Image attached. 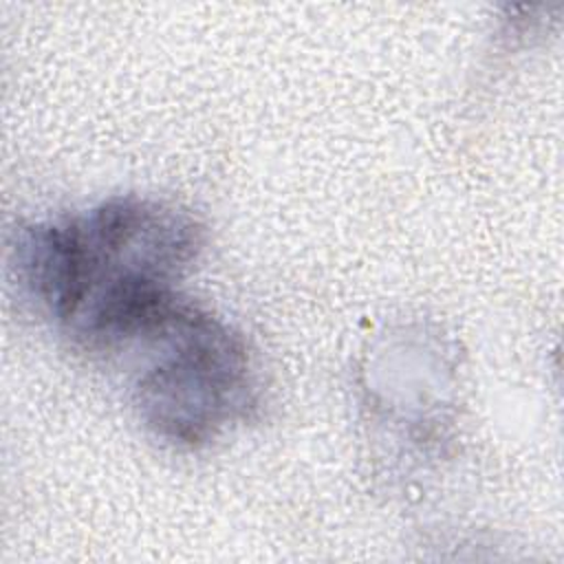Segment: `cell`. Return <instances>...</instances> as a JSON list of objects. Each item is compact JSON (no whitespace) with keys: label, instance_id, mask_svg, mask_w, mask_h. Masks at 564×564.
Wrapping results in <instances>:
<instances>
[{"label":"cell","instance_id":"6da1fadb","mask_svg":"<svg viewBox=\"0 0 564 564\" xmlns=\"http://www.w3.org/2000/svg\"><path fill=\"white\" fill-rule=\"evenodd\" d=\"M203 240V225L189 212L130 194L22 227L13 262L29 297L101 352L176 291Z\"/></svg>","mask_w":564,"mask_h":564},{"label":"cell","instance_id":"7a4b0ae2","mask_svg":"<svg viewBox=\"0 0 564 564\" xmlns=\"http://www.w3.org/2000/svg\"><path fill=\"white\" fill-rule=\"evenodd\" d=\"M112 352L139 355L132 368L134 405L145 427L172 445H205L256 408L245 341L181 293Z\"/></svg>","mask_w":564,"mask_h":564},{"label":"cell","instance_id":"3957f363","mask_svg":"<svg viewBox=\"0 0 564 564\" xmlns=\"http://www.w3.org/2000/svg\"><path fill=\"white\" fill-rule=\"evenodd\" d=\"M174 293H176V291H174ZM170 295H172V293H170ZM161 302H163V300H161ZM161 302H159V304H161ZM159 304H156V306H159ZM156 306H154V308H156ZM154 308H152V311H154ZM152 311H150V313H152ZM150 313H148V315H150ZM148 315H145V317H148ZM145 317H143V319H145ZM139 324H141V322H139ZM139 324H137V326H139ZM137 326H134V328H137ZM134 328H132V330H134ZM132 330H130V333H132ZM130 333H128V335H130ZM128 335H126V337H128ZM126 337H123V339H126ZM123 339H121V341H123ZM117 344H119V341H117ZM117 344H115V346H117ZM110 350H112V348H110ZM110 350H108V352H110Z\"/></svg>","mask_w":564,"mask_h":564}]
</instances>
